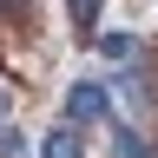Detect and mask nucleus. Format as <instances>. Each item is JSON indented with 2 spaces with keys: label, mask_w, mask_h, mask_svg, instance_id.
I'll list each match as a JSON object with an SVG mask.
<instances>
[{
  "label": "nucleus",
  "mask_w": 158,
  "mask_h": 158,
  "mask_svg": "<svg viewBox=\"0 0 158 158\" xmlns=\"http://www.w3.org/2000/svg\"><path fill=\"white\" fill-rule=\"evenodd\" d=\"M118 158H145V145H138L132 132H118Z\"/></svg>",
  "instance_id": "4"
},
{
  "label": "nucleus",
  "mask_w": 158,
  "mask_h": 158,
  "mask_svg": "<svg viewBox=\"0 0 158 158\" xmlns=\"http://www.w3.org/2000/svg\"><path fill=\"white\" fill-rule=\"evenodd\" d=\"M66 118H73V125H92V118H106V92H99L92 79H79V86L66 92Z\"/></svg>",
  "instance_id": "1"
},
{
  "label": "nucleus",
  "mask_w": 158,
  "mask_h": 158,
  "mask_svg": "<svg viewBox=\"0 0 158 158\" xmlns=\"http://www.w3.org/2000/svg\"><path fill=\"white\" fill-rule=\"evenodd\" d=\"M46 158H86V145H79V132L73 125H59V132H46V145H40Z\"/></svg>",
  "instance_id": "2"
},
{
  "label": "nucleus",
  "mask_w": 158,
  "mask_h": 158,
  "mask_svg": "<svg viewBox=\"0 0 158 158\" xmlns=\"http://www.w3.org/2000/svg\"><path fill=\"white\" fill-rule=\"evenodd\" d=\"M7 106H13V99H7V86H0V125H7Z\"/></svg>",
  "instance_id": "5"
},
{
  "label": "nucleus",
  "mask_w": 158,
  "mask_h": 158,
  "mask_svg": "<svg viewBox=\"0 0 158 158\" xmlns=\"http://www.w3.org/2000/svg\"><path fill=\"white\" fill-rule=\"evenodd\" d=\"M66 7H73V20H79V27H92V20H99V7H106V0H66Z\"/></svg>",
  "instance_id": "3"
}]
</instances>
